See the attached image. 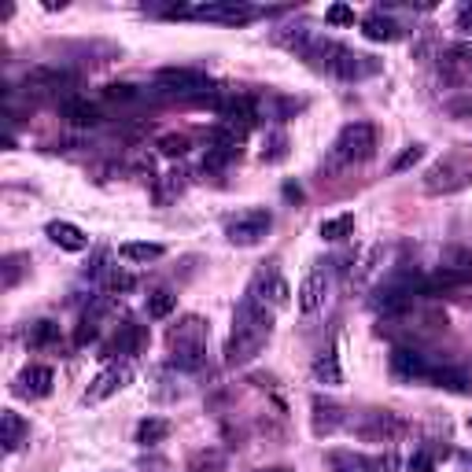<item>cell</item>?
Masks as SVG:
<instances>
[{
	"label": "cell",
	"mask_w": 472,
	"mask_h": 472,
	"mask_svg": "<svg viewBox=\"0 0 472 472\" xmlns=\"http://www.w3.org/2000/svg\"><path fill=\"white\" fill-rule=\"evenodd\" d=\"M344 424H347V414H344L340 402H332L325 395H313V402H310V429H313V436H318V439L336 436Z\"/></svg>",
	"instance_id": "10"
},
{
	"label": "cell",
	"mask_w": 472,
	"mask_h": 472,
	"mask_svg": "<svg viewBox=\"0 0 472 472\" xmlns=\"http://www.w3.org/2000/svg\"><path fill=\"white\" fill-rule=\"evenodd\" d=\"M288 155V137L277 129V133H269V141H266V148H262V163H281Z\"/></svg>",
	"instance_id": "30"
},
{
	"label": "cell",
	"mask_w": 472,
	"mask_h": 472,
	"mask_svg": "<svg viewBox=\"0 0 472 472\" xmlns=\"http://www.w3.org/2000/svg\"><path fill=\"white\" fill-rule=\"evenodd\" d=\"M269 336H274V313L269 306L255 296V291H247L240 299L236 313H233V332H229V344H226V366H247L251 358L262 354V347L269 344Z\"/></svg>",
	"instance_id": "1"
},
{
	"label": "cell",
	"mask_w": 472,
	"mask_h": 472,
	"mask_svg": "<svg viewBox=\"0 0 472 472\" xmlns=\"http://www.w3.org/2000/svg\"><path fill=\"white\" fill-rule=\"evenodd\" d=\"M325 22H332V27H354V8L347 4H332L325 12Z\"/></svg>",
	"instance_id": "35"
},
{
	"label": "cell",
	"mask_w": 472,
	"mask_h": 472,
	"mask_svg": "<svg viewBox=\"0 0 472 472\" xmlns=\"http://www.w3.org/2000/svg\"><path fill=\"white\" fill-rule=\"evenodd\" d=\"M104 100H111V104H133V100H141V93L133 85H107Z\"/></svg>",
	"instance_id": "34"
},
{
	"label": "cell",
	"mask_w": 472,
	"mask_h": 472,
	"mask_svg": "<svg viewBox=\"0 0 472 472\" xmlns=\"http://www.w3.org/2000/svg\"><path fill=\"white\" fill-rule=\"evenodd\" d=\"M376 148V126L373 122H347L340 137L329 148V170H344L354 163H366Z\"/></svg>",
	"instance_id": "3"
},
{
	"label": "cell",
	"mask_w": 472,
	"mask_h": 472,
	"mask_svg": "<svg viewBox=\"0 0 472 472\" xmlns=\"http://www.w3.org/2000/svg\"><path fill=\"white\" fill-rule=\"evenodd\" d=\"M468 429H472V421H468Z\"/></svg>",
	"instance_id": "40"
},
{
	"label": "cell",
	"mask_w": 472,
	"mask_h": 472,
	"mask_svg": "<svg viewBox=\"0 0 472 472\" xmlns=\"http://www.w3.org/2000/svg\"><path fill=\"white\" fill-rule=\"evenodd\" d=\"M439 366H432L429 358L414 347H395L391 351V373L398 380H406V384H421V380H432Z\"/></svg>",
	"instance_id": "8"
},
{
	"label": "cell",
	"mask_w": 472,
	"mask_h": 472,
	"mask_svg": "<svg viewBox=\"0 0 472 472\" xmlns=\"http://www.w3.org/2000/svg\"><path fill=\"white\" fill-rule=\"evenodd\" d=\"M0 432H4V436H0V443H4V451H8V454H15L19 446L27 443V436H30V424L22 421L15 410H4V414H0Z\"/></svg>",
	"instance_id": "19"
},
{
	"label": "cell",
	"mask_w": 472,
	"mask_h": 472,
	"mask_svg": "<svg viewBox=\"0 0 472 472\" xmlns=\"http://www.w3.org/2000/svg\"><path fill=\"white\" fill-rule=\"evenodd\" d=\"M166 255L163 244H148V240H129L119 247V259L126 262H137V266H148V262H159Z\"/></svg>",
	"instance_id": "21"
},
{
	"label": "cell",
	"mask_w": 472,
	"mask_h": 472,
	"mask_svg": "<svg viewBox=\"0 0 472 472\" xmlns=\"http://www.w3.org/2000/svg\"><path fill=\"white\" fill-rule=\"evenodd\" d=\"M52 384H56V373L49 366H27L15 376V395H22V398H44V395H52Z\"/></svg>",
	"instance_id": "12"
},
{
	"label": "cell",
	"mask_w": 472,
	"mask_h": 472,
	"mask_svg": "<svg viewBox=\"0 0 472 472\" xmlns=\"http://www.w3.org/2000/svg\"><path fill=\"white\" fill-rule=\"evenodd\" d=\"M185 472H229V458L218 446H207V451H196L185 465Z\"/></svg>",
	"instance_id": "22"
},
{
	"label": "cell",
	"mask_w": 472,
	"mask_h": 472,
	"mask_svg": "<svg viewBox=\"0 0 472 472\" xmlns=\"http://www.w3.org/2000/svg\"><path fill=\"white\" fill-rule=\"evenodd\" d=\"M421 159H424V144H410V148L391 163V170H395V174H406V170H414Z\"/></svg>",
	"instance_id": "32"
},
{
	"label": "cell",
	"mask_w": 472,
	"mask_h": 472,
	"mask_svg": "<svg viewBox=\"0 0 472 472\" xmlns=\"http://www.w3.org/2000/svg\"><path fill=\"white\" fill-rule=\"evenodd\" d=\"M325 296H329V274L325 269H310L299 284V310L303 313H318L325 306Z\"/></svg>",
	"instance_id": "13"
},
{
	"label": "cell",
	"mask_w": 472,
	"mask_h": 472,
	"mask_svg": "<svg viewBox=\"0 0 472 472\" xmlns=\"http://www.w3.org/2000/svg\"><path fill=\"white\" fill-rule=\"evenodd\" d=\"M144 344H148V329L144 325H133V321H122L119 325V336L107 344V354H137Z\"/></svg>",
	"instance_id": "16"
},
{
	"label": "cell",
	"mask_w": 472,
	"mask_h": 472,
	"mask_svg": "<svg viewBox=\"0 0 472 472\" xmlns=\"http://www.w3.org/2000/svg\"><path fill=\"white\" fill-rule=\"evenodd\" d=\"M247 291H255V296L266 303V306H288L291 303V288H288V281L281 277V274H259V281L247 288Z\"/></svg>",
	"instance_id": "14"
},
{
	"label": "cell",
	"mask_w": 472,
	"mask_h": 472,
	"mask_svg": "<svg viewBox=\"0 0 472 472\" xmlns=\"http://www.w3.org/2000/svg\"><path fill=\"white\" fill-rule=\"evenodd\" d=\"M63 119L71 122V126L89 129V126L100 122V107H97L93 100H85V97H66V100H63Z\"/></svg>",
	"instance_id": "17"
},
{
	"label": "cell",
	"mask_w": 472,
	"mask_h": 472,
	"mask_svg": "<svg viewBox=\"0 0 472 472\" xmlns=\"http://www.w3.org/2000/svg\"><path fill=\"white\" fill-rule=\"evenodd\" d=\"M170 19H204L221 22V27H247L262 15V8L244 4V0H211V4H192V8H170Z\"/></svg>",
	"instance_id": "5"
},
{
	"label": "cell",
	"mask_w": 472,
	"mask_h": 472,
	"mask_svg": "<svg viewBox=\"0 0 472 472\" xmlns=\"http://www.w3.org/2000/svg\"><path fill=\"white\" fill-rule=\"evenodd\" d=\"M269 226H274V214L262 211V207H251V211H244V214H236L229 221L226 236L236 247H255V244H262V236L269 233Z\"/></svg>",
	"instance_id": "7"
},
{
	"label": "cell",
	"mask_w": 472,
	"mask_h": 472,
	"mask_svg": "<svg viewBox=\"0 0 472 472\" xmlns=\"http://www.w3.org/2000/svg\"><path fill=\"white\" fill-rule=\"evenodd\" d=\"M100 313H104V306H93V310H89L85 318L78 321V329H74V344H78V347L93 344L97 336H100Z\"/></svg>",
	"instance_id": "28"
},
{
	"label": "cell",
	"mask_w": 472,
	"mask_h": 472,
	"mask_svg": "<svg viewBox=\"0 0 472 472\" xmlns=\"http://www.w3.org/2000/svg\"><path fill=\"white\" fill-rule=\"evenodd\" d=\"M141 472H174V465L166 458H144L141 461Z\"/></svg>",
	"instance_id": "37"
},
{
	"label": "cell",
	"mask_w": 472,
	"mask_h": 472,
	"mask_svg": "<svg viewBox=\"0 0 472 472\" xmlns=\"http://www.w3.org/2000/svg\"><path fill=\"white\" fill-rule=\"evenodd\" d=\"M329 465L336 472H362V454H347V451H332Z\"/></svg>",
	"instance_id": "31"
},
{
	"label": "cell",
	"mask_w": 472,
	"mask_h": 472,
	"mask_svg": "<svg viewBox=\"0 0 472 472\" xmlns=\"http://www.w3.org/2000/svg\"><path fill=\"white\" fill-rule=\"evenodd\" d=\"M155 89L166 97L199 100L204 93H211V78L204 71H196V66H163V71H155Z\"/></svg>",
	"instance_id": "6"
},
{
	"label": "cell",
	"mask_w": 472,
	"mask_h": 472,
	"mask_svg": "<svg viewBox=\"0 0 472 472\" xmlns=\"http://www.w3.org/2000/svg\"><path fill=\"white\" fill-rule=\"evenodd\" d=\"M170 436V421L166 417H144L137 424V446H159Z\"/></svg>",
	"instance_id": "24"
},
{
	"label": "cell",
	"mask_w": 472,
	"mask_h": 472,
	"mask_svg": "<svg viewBox=\"0 0 472 472\" xmlns=\"http://www.w3.org/2000/svg\"><path fill=\"white\" fill-rule=\"evenodd\" d=\"M351 233H354V214H336V218L321 221V240H329V244H340Z\"/></svg>",
	"instance_id": "25"
},
{
	"label": "cell",
	"mask_w": 472,
	"mask_h": 472,
	"mask_svg": "<svg viewBox=\"0 0 472 472\" xmlns=\"http://www.w3.org/2000/svg\"><path fill=\"white\" fill-rule=\"evenodd\" d=\"M472 185V151H451L424 174V192L432 196H451Z\"/></svg>",
	"instance_id": "4"
},
{
	"label": "cell",
	"mask_w": 472,
	"mask_h": 472,
	"mask_svg": "<svg viewBox=\"0 0 472 472\" xmlns=\"http://www.w3.org/2000/svg\"><path fill=\"white\" fill-rule=\"evenodd\" d=\"M19 262H22L19 255H8L4 259V288H15L19 284Z\"/></svg>",
	"instance_id": "36"
},
{
	"label": "cell",
	"mask_w": 472,
	"mask_h": 472,
	"mask_svg": "<svg viewBox=\"0 0 472 472\" xmlns=\"http://www.w3.org/2000/svg\"><path fill=\"white\" fill-rule=\"evenodd\" d=\"M144 306H148V318L163 321V318H170V313H174V306H177V296H174V291H166V288H159V291H151Z\"/></svg>",
	"instance_id": "27"
},
{
	"label": "cell",
	"mask_w": 472,
	"mask_h": 472,
	"mask_svg": "<svg viewBox=\"0 0 472 472\" xmlns=\"http://www.w3.org/2000/svg\"><path fill=\"white\" fill-rule=\"evenodd\" d=\"M436 468V451L432 446H421V451L406 461V472H432Z\"/></svg>",
	"instance_id": "33"
},
{
	"label": "cell",
	"mask_w": 472,
	"mask_h": 472,
	"mask_svg": "<svg viewBox=\"0 0 472 472\" xmlns=\"http://www.w3.org/2000/svg\"><path fill=\"white\" fill-rule=\"evenodd\" d=\"M27 344L30 347H37V351H44V347H56L59 344V325L56 321H37V325H30V332H27Z\"/></svg>",
	"instance_id": "26"
},
{
	"label": "cell",
	"mask_w": 472,
	"mask_h": 472,
	"mask_svg": "<svg viewBox=\"0 0 472 472\" xmlns=\"http://www.w3.org/2000/svg\"><path fill=\"white\" fill-rule=\"evenodd\" d=\"M259 472H291V468H259Z\"/></svg>",
	"instance_id": "39"
},
{
	"label": "cell",
	"mask_w": 472,
	"mask_h": 472,
	"mask_svg": "<svg viewBox=\"0 0 472 472\" xmlns=\"http://www.w3.org/2000/svg\"><path fill=\"white\" fill-rule=\"evenodd\" d=\"M44 236H49L56 247H63V251H74V255L89 247L85 229H78L74 221H49V226H44Z\"/></svg>",
	"instance_id": "15"
},
{
	"label": "cell",
	"mask_w": 472,
	"mask_h": 472,
	"mask_svg": "<svg viewBox=\"0 0 472 472\" xmlns=\"http://www.w3.org/2000/svg\"><path fill=\"white\" fill-rule=\"evenodd\" d=\"M395 432H398V421H395L388 410H373V414H366V424L358 429V436H362V439H373V443L391 439Z\"/></svg>",
	"instance_id": "20"
},
{
	"label": "cell",
	"mask_w": 472,
	"mask_h": 472,
	"mask_svg": "<svg viewBox=\"0 0 472 472\" xmlns=\"http://www.w3.org/2000/svg\"><path fill=\"white\" fill-rule=\"evenodd\" d=\"M373 74H380V63L373 56L351 52V49H344L340 59H336V66H332V78H340V81H362V78H373Z\"/></svg>",
	"instance_id": "11"
},
{
	"label": "cell",
	"mask_w": 472,
	"mask_h": 472,
	"mask_svg": "<svg viewBox=\"0 0 472 472\" xmlns=\"http://www.w3.org/2000/svg\"><path fill=\"white\" fill-rule=\"evenodd\" d=\"M133 380V369L129 366H107V369H100L97 376H93V384L85 388V406H97V402H107L111 395H119L126 384Z\"/></svg>",
	"instance_id": "9"
},
{
	"label": "cell",
	"mask_w": 472,
	"mask_h": 472,
	"mask_svg": "<svg viewBox=\"0 0 472 472\" xmlns=\"http://www.w3.org/2000/svg\"><path fill=\"white\" fill-rule=\"evenodd\" d=\"M155 148H159L166 159H182V155L189 151V137H185V133H166V137L155 141Z\"/></svg>",
	"instance_id": "29"
},
{
	"label": "cell",
	"mask_w": 472,
	"mask_h": 472,
	"mask_svg": "<svg viewBox=\"0 0 472 472\" xmlns=\"http://www.w3.org/2000/svg\"><path fill=\"white\" fill-rule=\"evenodd\" d=\"M313 380H318V384H325V388L344 384L340 362H336V354H332V351H321L318 358H313Z\"/></svg>",
	"instance_id": "23"
},
{
	"label": "cell",
	"mask_w": 472,
	"mask_h": 472,
	"mask_svg": "<svg viewBox=\"0 0 472 472\" xmlns=\"http://www.w3.org/2000/svg\"><path fill=\"white\" fill-rule=\"evenodd\" d=\"M166 347H170V366L182 373H196L207 358V321L189 313L170 332H166Z\"/></svg>",
	"instance_id": "2"
},
{
	"label": "cell",
	"mask_w": 472,
	"mask_h": 472,
	"mask_svg": "<svg viewBox=\"0 0 472 472\" xmlns=\"http://www.w3.org/2000/svg\"><path fill=\"white\" fill-rule=\"evenodd\" d=\"M458 30L472 37V4H465V8L458 12Z\"/></svg>",
	"instance_id": "38"
},
{
	"label": "cell",
	"mask_w": 472,
	"mask_h": 472,
	"mask_svg": "<svg viewBox=\"0 0 472 472\" xmlns=\"http://www.w3.org/2000/svg\"><path fill=\"white\" fill-rule=\"evenodd\" d=\"M362 34L369 37V41H398L402 37V27L391 19V15H384V12H369L366 19H362Z\"/></svg>",
	"instance_id": "18"
}]
</instances>
